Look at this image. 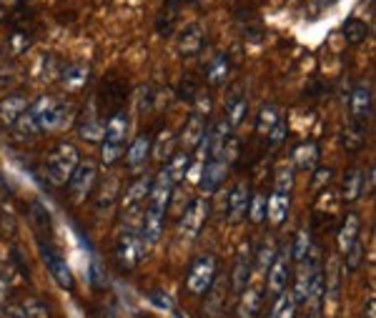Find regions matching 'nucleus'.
Here are the masks:
<instances>
[{
    "mask_svg": "<svg viewBox=\"0 0 376 318\" xmlns=\"http://www.w3.org/2000/svg\"><path fill=\"white\" fill-rule=\"evenodd\" d=\"M128 131H131V120H128L125 110L108 115V123H106V128H103V143L123 145L125 138H128Z\"/></svg>",
    "mask_w": 376,
    "mask_h": 318,
    "instance_id": "obj_13",
    "label": "nucleus"
},
{
    "mask_svg": "<svg viewBox=\"0 0 376 318\" xmlns=\"http://www.w3.org/2000/svg\"><path fill=\"white\" fill-rule=\"evenodd\" d=\"M116 188H118V175H108V188L103 186L101 191V198H98V210L103 208H111V203H113V196H116Z\"/></svg>",
    "mask_w": 376,
    "mask_h": 318,
    "instance_id": "obj_41",
    "label": "nucleus"
},
{
    "mask_svg": "<svg viewBox=\"0 0 376 318\" xmlns=\"http://www.w3.org/2000/svg\"><path fill=\"white\" fill-rule=\"evenodd\" d=\"M41 256H43V261H46V266H48L50 278H53V281L58 283L60 289L73 291V286H76V281H73L71 268H68L66 259H63V256H60V253L55 251L53 246H50L48 240H41Z\"/></svg>",
    "mask_w": 376,
    "mask_h": 318,
    "instance_id": "obj_6",
    "label": "nucleus"
},
{
    "mask_svg": "<svg viewBox=\"0 0 376 318\" xmlns=\"http://www.w3.org/2000/svg\"><path fill=\"white\" fill-rule=\"evenodd\" d=\"M266 210H269V201H266V193H251L249 198V221L253 223V226H258V223L266 221Z\"/></svg>",
    "mask_w": 376,
    "mask_h": 318,
    "instance_id": "obj_36",
    "label": "nucleus"
},
{
    "mask_svg": "<svg viewBox=\"0 0 376 318\" xmlns=\"http://www.w3.org/2000/svg\"><path fill=\"white\" fill-rule=\"evenodd\" d=\"M228 73H231V60H228L226 53L216 55L214 60L209 63V71H206V83L211 88H218L228 80Z\"/></svg>",
    "mask_w": 376,
    "mask_h": 318,
    "instance_id": "obj_25",
    "label": "nucleus"
},
{
    "mask_svg": "<svg viewBox=\"0 0 376 318\" xmlns=\"http://www.w3.org/2000/svg\"><path fill=\"white\" fill-rule=\"evenodd\" d=\"M11 128L15 131V136H18V138H36L38 133H41V126H38L36 115L30 113V110H25V113L20 115V118L15 120Z\"/></svg>",
    "mask_w": 376,
    "mask_h": 318,
    "instance_id": "obj_35",
    "label": "nucleus"
},
{
    "mask_svg": "<svg viewBox=\"0 0 376 318\" xmlns=\"http://www.w3.org/2000/svg\"><path fill=\"white\" fill-rule=\"evenodd\" d=\"M98 98H101V110L98 113H106V115L118 113V110H123V103H125V85L118 78H108L103 83Z\"/></svg>",
    "mask_w": 376,
    "mask_h": 318,
    "instance_id": "obj_11",
    "label": "nucleus"
},
{
    "mask_svg": "<svg viewBox=\"0 0 376 318\" xmlns=\"http://www.w3.org/2000/svg\"><path fill=\"white\" fill-rule=\"evenodd\" d=\"M13 45H15V50H25L30 45V41H28V36H23V33H15V36H13Z\"/></svg>",
    "mask_w": 376,
    "mask_h": 318,
    "instance_id": "obj_49",
    "label": "nucleus"
},
{
    "mask_svg": "<svg viewBox=\"0 0 376 318\" xmlns=\"http://www.w3.org/2000/svg\"><path fill=\"white\" fill-rule=\"evenodd\" d=\"M306 318H321V313H319V311H314V313H309V316H306Z\"/></svg>",
    "mask_w": 376,
    "mask_h": 318,
    "instance_id": "obj_51",
    "label": "nucleus"
},
{
    "mask_svg": "<svg viewBox=\"0 0 376 318\" xmlns=\"http://www.w3.org/2000/svg\"><path fill=\"white\" fill-rule=\"evenodd\" d=\"M251 253H249V248L246 251H241L239 253V259H236V266H233V273H231V289H233V294L239 296V294H244V289L249 286V281H251Z\"/></svg>",
    "mask_w": 376,
    "mask_h": 318,
    "instance_id": "obj_24",
    "label": "nucleus"
},
{
    "mask_svg": "<svg viewBox=\"0 0 376 318\" xmlns=\"http://www.w3.org/2000/svg\"><path fill=\"white\" fill-rule=\"evenodd\" d=\"M349 110H351V123L366 128L371 113H374V90H371V85L358 83L356 88L351 90V98H349Z\"/></svg>",
    "mask_w": 376,
    "mask_h": 318,
    "instance_id": "obj_7",
    "label": "nucleus"
},
{
    "mask_svg": "<svg viewBox=\"0 0 376 318\" xmlns=\"http://www.w3.org/2000/svg\"><path fill=\"white\" fill-rule=\"evenodd\" d=\"M203 48V30L198 25H188L179 36V53L183 58H196Z\"/></svg>",
    "mask_w": 376,
    "mask_h": 318,
    "instance_id": "obj_21",
    "label": "nucleus"
},
{
    "mask_svg": "<svg viewBox=\"0 0 376 318\" xmlns=\"http://www.w3.org/2000/svg\"><path fill=\"white\" fill-rule=\"evenodd\" d=\"M3 311H6L8 318H50L53 316L48 303L41 298H33V296L18 298V301H8L6 306H3Z\"/></svg>",
    "mask_w": 376,
    "mask_h": 318,
    "instance_id": "obj_9",
    "label": "nucleus"
},
{
    "mask_svg": "<svg viewBox=\"0 0 376 318\" xmlns=\"http://www.w3.org/2000/svg\"><path fill=\"white\" fill-rule=\"evenodd\" d=\"M291 298H293V303H296V308L304 306L306 301H309V266H306V268L299 273V278H296V286H293Z\"/></svg>",
    "mask_w": 376,
    "mask_h": 318,
    "instance_id": "obj_39",
    "label": "nucleus"
},
{
    "mask_svg": "<svg viewBox=\"0 0 376 318\" xmlns=\"http://www.w3.org/2000/svg\"><path fill=\"white\" fill-rule=\"evenodd\" d=\"M288 283H291V251L284 248L281 253H276L269 266V294H284L288 289Z\"/></svg>",
    "mask_w": 376,
    "mask_h": 318,
    "instance_id": "obj_8",
    "label": "nucleus"
},
{
    "mask_svg": "<svg viewBox=\"0 0 376 318\" xmlns=\"http://www.w3.org/2000/svg\"><path fill=\"white\" fill-rule=\"evenodd\" d=\"M371 193H374V166H369V171L361 175V196L371 198Z\"/></svg>",
    "mask_w": 376,
    "mask_h": 318,
    "instance_id": "obj_46",
    "label": "nucleus"
},
{
    "mask_svg": "<svg viewBox=\"0 0 376 318\" xmlns=\"http://www.w3.org/2000/svg\"><path fill=\"white\" fill-rule=\"evenodd\" d=\"M116 263L120 270H133L141 266L146 256V240L141 229H123V233L116 240Z\"/></svg>",
    "mask_w": 376,
    "mask_h": 318,
    "instance_id": "obj_2",
    "label": "nucleus"
},
{
    "mask_svg": "<svg viewBox=\"0 0 376 318\" xmlns=\"http://www.w3.org/2000/svg\"><path fill=\"white\" fill-rule=\"evenodd\" d=\"M286 133H288L286 120H279V123H276V126L269 131V136H266V138H269V148H271V150L279 148V145L284 143V140H286Z\"/></svg>",
    "mask_w": 376,
    "mask_h": 318,
    "instance_id": "obj_43",
    "label": "nucleus"
},
{
    "mask_svg": "<svg viewBox=\"0 0 376 318\" xmlns=\"http://www.w3.org/2000/svg\"><path fill=\"white\" fill-rule=\"evenodd\" d=\"M28 106L30 103L25 101V96H20V93H15V96H6L3 101H0V123L11 128L13 123H15V120L28 110Z\"/></svg>",
    "mask_w": 376,
    "mask_h": 318,
    "instance_id": "obj_20",
    "label": "nucleus"
},
{
    "mask_svg": "<svg viewBox=\"0 0 376 318\" xmlns=\"http://www.w3.org/2000/svg\"><path fill=\"white\" fill-rule=\"evenodd\" d=\"M90 75V66L88 63H71L60 71V83L66 90H81L85 83H88Z\"/></svg>",
    "mask_w": 376,
    "mask_h": 318,
    "instance_id": "obj_23",
    "label": "nucleus"
},
{
    "mask_svg": "<svg viewBox=\"0 0 376 318\" xmlns=\"http://www.w3.org/2000/svg\"><path fill=\"white\" fill-rule=\"evenodd\" d=\"M249 198H251V188L249 183H236L233 191L228 193V221L241 223L246 218V210H249Z\"/></svg>",
    "mask_w": 376,
    "mask_h": 318,
    "instance_id": "obj_14",
    "label": "nucleus"
},
{
    "mask_svg": "<svg viewBox=\"0 0 376 318\" xmlns=\"http://www.w3.org/2000/svg\"><path fill=\"white\" fill-rule=\"evenodd\" d=\"M263 306V291L258 286H246L244 294H239V306L236 316L239 318H256Z\"/></svg>",
    "mask_w": 376,
    "mask_h": 318,
    "instance_id": "obj_16",
    "label": "nucleus"
},
{
    "mask_svg": "<svg viewBox=\"0 0 376 318\" xmlns=\"http://www.w3.org/2000/svg\"><path fill=\"white\" fill-rule=\"evenodd\" d=\"M271 318H296V303H293V298H291L288 291H284V294L276 296Z\"/></svg>",
    "mask_w": 376,
    "mask_h": 318,
    "instance_id": "obj_38",
    "label": "nucleus"
},
{
    "mask_svg": "<svg viewBox=\"0 0 376 318\" xmlns=\"http://www.w3.org/2000/svg\"><path fill=\"white\" fill-rule=\"evenodd\" d=\"M293 163H296V168L311 171L319 163V145L314 143V140H309V143H301L299 148L293 150Z\"/></svg>",
    "mask_w": 376,
    "mask_h": 318,
    "instance_id": "obj_31",
    "label": "nucleus"
},
{
    "mask_svg": "<svg viewBox=\"0 0 376 318\" xmlns=\"http://www.w3.org/2000/svg\"><path fill=\"white\" fill-rule=\"evenodd\" d=\"M81 163V153L73 143L68 140H60L53 150L46 158V173H48V180L53 186H66L68 178L73 175V171L78 168Z\"/></svg>",
    "mask_w": 376,
    "mask_h": 318,
    "instance_id": "obj_1",
    "label": "nucleus"
},
{
    "mask_svg": "<svg viewBox=\"0 0 376 318\" xmlns=\"http://www.w3.org/2000/svg\"><path fill=\"white\" fill-rule=\"evenodd\" d=\"M361 263H364V243L356 240V243L344 253V266H347V270H351L354 273V270L361 268Z\"/></svg>",
    "mask_w": 376,
    "mask_h": 318,
    "instance_id": "obj_40",
    "label": "nucleus"
},
{
    "mask_svg": "<svg viewBox=\"0 0 376 318\" xmlns=\"http://www.w3.org/2000/svg\"><path fill=\"white\" fill-rule=\"evenodd\" d=\"M358 233H361V221H358L356 213H347L344 221L339 226V233H336V246H339V253H347L349 248L358 240Z\"/></svg>",
    "mask_w": 376,
    "mask_h": 318,
    "instance_id": "obj_17",
    "label": "nucleus"
},
{
    "mask_svg": "<svg viewBox=\"0 0 376 318\" xmlns=\"http://www.w3.org/2000/svg\"><path fill=\"white\" fill-rule=\"evenodd\" d=\"M281 120V110L276 103H266V106H261V110H258V118H256V133L258 136H269V131L276 126Z\"/></svg>",
    "mask_w": 376,
    "mask_h": 318,
    "instance_id": "obj_32",
    "label": "nucleus"
},
{
    "mask_svg": "<svg viewBox=\"0 0 376 318\" xmlns=\"http://www.w3.org/2000/svg\"><path fill=\"white\" fill-rule=\"evenodd\" d=\"M191 153H186V150H179L176 156H171V161H168V166H166V173H168V178H171V183L174 186H179L181 180L188 175V168H191Z\"/></svg>",
    "mask_w": 376,
    "mask_h": 318,
    "instance_id": "obj_27",
    "label": "nucleus"
},
{
    "mask_svg": "<svg viewBox=\"0 0 376 318\" xmlns=\"http://www.w3.org/2000/svg\"><path fill=\"white\" fill-rule=\"evenodd\" d=\"M151 183H153L151 175H138L131 186L125 188L123 198H120V203H123V213L125 210H133V208H144L146 198H148V193H151Z\"/></svg>",
    "mask_w": 376,
    "mask_h": 318,
    "instance_id": "obj_12",
    "label": "nucleus"
},
{
    "mask_svg": "<svg viewBox=\"0 0 376 318\" xmlns=\"http://www.w3.org/2000/svg\"><path fill=\"white\" fill-rule=\"evenodd\" d=\"M78 133H81L85 140H90V143L103 140V123L98 120L96 103H90L88 110L83 113V118H81V123H78Z\"/></svg>",
    "mask_w": 376,
    "mask_h": 318,
    "instance_id": "obj_22",
    "label": "nucleus"
},
{
    "mask_svg": "<svg viewBox=\"0 0 376 318\" xmlns=\"http://www.w3.org/2000/svg\"><path fill=\"white\" fill-rule=\"evenodd\" d=\"M174 143H176L174 133H171V131L161 133V140H158V145H155L153 156L158 158V161H163V158H168V156H171V150H174Z\"/></svg>",
    "mask_w": 376,
    "mask_h": 318,
    "instance_id": "obj_42",
    "label": "nucleus"
},
{
    "mask_svg": "<svg viewBox=\"0 0 376 318\" xmlns=\"http://www.w3.org/2000/svg\"><path fill=\"white\" fill-rule=\"evenodd\" d=\"M319 3H321V6H328V3H334V0H319Z\"/></svg>",
    "mask_w": 376,
    "mask_h": 318,
    "instance_id": "obj_52",
    "label": "nucleus"
},
{
    "mask_svg": "<svg viewBox=\"0 0 376 318\" xmlns=\"http://www.w3.org/2000/svg\"><path fill=\"white\" fill-rule=\"evenodd\" d=\"M123 156V145H111V143H103L101 148V161L103 166H116Z\"/></svg>",
    "mask_w": 376,
    "mask_h": 318,
    "instance_id": "obj_44",
    "label": "nucleus"
},
{
    "mask_svg": "<svg viewBox=\"0 0 376 318\" xmlns=\"http://www.w3.org/2000/svg\"><path fill=\"white\" fill-rule=\"evenodd\" d=\"M246 113H249V101H246L244 96H239V93H233L231 101H228V106H226V115H223L226 126L231 128V131H236V128L244 123Z\"/></svg>",
    "mask_w": 376,
    "mask_h": 318,
    "instance_id": "obj_26",
    "label": "nucleus"
},
{
    "mask_svg": "<svg viewBox=\"0 0 376 318\" xmlns=\"http://www.w3.org/2000/svg\"><path fill=\"white\" fill-rule=\"evenodd\" d=\"M341 33H344L347 43L358 45V43H364L366 38H369V25H366L361 18H349L347 23L341 25Z\"/></svg>",
    "mask_w": 376,
    "mask_h": 318,
    "instance_id": "obj_34",
    "label": "nucleus"
},
{
    "mask_svg": "<svg viewBox=\"0 0 376 318\" xmlns=\"http://www.w3.org/2000/svg\"><path fill=\"white\" fill-rule=\"evenodd\" d=\"M206 216H209V201L206 198H193L191 203L186 205L183 216L179 221V238L183 240H193L198 233H201L203 223H206Z\"/></svg>",
    "mask_w": 376,
    "mask_h": 318,
    "instance_id": "obj_5",
    "label": "nucleus"
},
{
    "mask_svg": "<svg viewBox=\"0 0 376 318\" xmlns=\"http://www.w3.org/2000/svg\"><path fill=\"white\" fill-rule=\"evenodd\" d=\"M151 143H153V138H151L148 133H144V136H138V138L128 145V153H125V163H128V168L131 171L144 168L146 161H148V156H151Z\"/></svg>",
    "mask_w": 376,
    "mask_h": 318,
    "instance_id": "obj_19",
    "label": "nucleus"
},
{
    "mask_svg": "<svg viewBox=\"0 0 376 318\" xmlns=\"http://www.w3.org/2000/svg\"><path fill=\"white\" fill-rule=\"evenodd\" d=\"M203 136H206V115H201V113L193 110L191 118H188V123H186L183 133H181V143H183L186 153H191L193 148H198V143H201Z\"/></svg>",
    "mask_w": 376,
    "mask_h": 318,
    "instance_id": "obj_15",
    "label": "nucleus"
},
{
    "mask_svg": "<svg viewBox=\"0 0 376 318\" xmlns=\"http://www.w3.org/2000/svg\"><path fill=\"white\" fill-rule=\"evenodd\" d=\"M153 303H158V306H163V308H174L171 301H168V296H163V294H153Z\"/></svg>",
    "mask_w": 376,
    "mask_h": 318,
    "instance_id": "obj_50",
    "label": "nucleus"
},
{
    "mask_svg": "<svg viewBox=\"0 0 376 318\" xmlns=\"http://www.w3.org/2000/svg\"><path fill=\"white\" fill-rule=\"evenodd\" d=\"M216 270H218V261L214 253H203L188 268L186 276V289L191 296H206L216 283Z\"/></svg>",
    "mask_w": 376,
    "mask_h": 318,
    "instance_id": "obj_3",
    "label": "nucleus"
},
{
    "mask_svg": "<svg viewBox=\"0 0 376 318\" xmlns=\"http://www.w3.org/2000/svg\"><path fill=\"white\" fill-rule=\"evenodd\" d=\"M274 256H276V251L271 246H266L263 243L261 248H258V253H256V263H258V268L261 270H266L271 266V261H274Z\"/></svg>",
    "mask_w": 376,
    "mask_h": 318,
    "instance_id": "obj_45",
    "label": "nucleus"
},
{
    "mask_svg": "<svg viewBox=\"0 0 376 318\" xmlns=\"http://www.w3.org/2000/svg\"><path fill=\"white\" fill-rule=\"evenodd\" d=\"M98 183V166L93 161L78 163V168L73 171V175L68 178V191H71L73 203H83L85 198H90V193Z\"/></svg>",
    "mask_w": 376,
    "mask_h": 318,
    "instance_id": "obj_4",
    "label": "nucleus"
},
{
    "mask_svg": "<svg viewBox=\"0 0 376 318\" xmlns=\"http://www.w3.org/2000/svg\"><path fill=\"white\" fill-rule=\"evenodd\" d=\"M311 253V231L309 229H301L296 233V240H293V251H291V261L304 266L306 259H309Z\"/></svg>",
    "mask_w": 376,
    "mask_h": 318,
    "instance_id": "obj_37",
    "label": "nucleus"
},
{
    "mask_svg": "<svg viewBox=\"0 0 376 318\" xmlns=\"http://www.w3.org/2000/svg\"><path fill=\"white\" fill-rule=\"evenodd\" d=\"M30 223H33V229H36V233L41 236V240L46 238V233L50 236V229H53V221H50V213L48 208L41 203V201H33L30 203ZM48 240V238H46Z\"/></svg>",
    "mask_w": 376,
    "mask_h": 318,
    "instance_id": "obj_28",
    "label": "nucleus"
},
{
    "mask_svg": "<svg viewBox=\"0 0 376 318\" xmlns=\"http://www.w3.org/2000/svg\"><path fill=\"white\" fill-rule=\"evenodd\" d=\"M73 115V110L68 108V106H55L53 110H50V113H46L43 115L41 120H38V126H41V133L43 131H60V128L66 126L68 123V118H71Z\"/></svg>",
    "mask_w": 376,
    "mask_h": 318,
    "instance_id": "obj_30",
    "label": "nucleus"
},
{
    "mask_svg": "<svg viewBox=\"0 0 376 318\" xmlns=\"http://www.w3.org/2000/svg\"><path fill=\"white\" fill-rule=\"evenodd\" d=\"M361 175H364L361 168H351L344 175V186H341V201L344 203H356L361 198Z\"/></svg>",
    "mask_w": 376,
    "mask_h": 318,
    "instance_id": "obj_29",
    "label": "nucleus"
},
{
    "mask_svg": "<svg viewBox=\"0 0 376 318\" xmlns=\"http://www.w3.org/2000/svg\"><path fill=\"white\" fill-rule=\"evenodd\" d=\"M341 143H344L347 150H351V153L361 150L366 143V128L356 126V123H349V126L344 128V133H341Z\"/></svg>",
    "mask_w": 376,
    "mask_h": 318,
    "instance_id": "obj_33",
    "label": "nucleus"
},
{
    "mask_svg": "<svg viewBox=\"0 0 376 318\" xmlns=\"http://www.w3.org/2000/svg\"><path fill=\"white\" fill-rule=\"evenodd\" d=\"M331 175H334V171L331 168H319L316 171V175H314V188H323V186H328L331 183Z\"/></svg>",
    "mask_w": 376,
    "mask_h": 318,
    "instance_id": "obj_47",
    "label": "nucleus"
},
{
    "mask_svg": "<svg viewBox=\"0 0 376 318\" xmlns=\"http://www.w3.org/2000/svg\"><path fill=\"white\" fill-rule=\"evenodd\" d=\"M288 208H291V191L274 188V193L269 196V210H266V218H269L274 226H281V223L286 221Z\"/></svg>",
    "mask_w": 376,
    "mask_h": 318,
    "instance_id": "obj_18",
    "label": "nucleus"
},
{
    "mask_svg": "<svg viewBox=\"0 0 376 318\" xmlns=\"http://www.w3.org/2000/svg\"><path fill=\"white\" fill-rule=\"evenodd\" d=\"M8 301H11V283L6 276H0V306H6Z\"/></svg>",
    "mask_w": 376,
    "mask_h": 318,
    "instance_id": "obj_48",
    "label": "nucleus"
},
{
    "mask_svg": "<svg viewBox=\"0 0 376 318\" xmlns=\"http://www.w3.org/2000/svg\"><path fill=\"white\" fill-rule=\"evenodd\" d=\"M228 161H231V158H228V153L223 150L218 158H209V161L203 163L201 180H198L201 191H206V193H216V191H218V186H221L223 178H226Z\"/></svg>",
    "mask_w": 376,
    "mask_h": 318,
    "instance_id": "obj_10",
    "label": "nucleus"
}]
</instances>
